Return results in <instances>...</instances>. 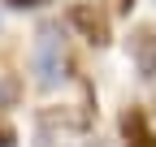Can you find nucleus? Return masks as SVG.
I'll return each instance as SVG.
<instances>
[{"label":"nucleus","mask_w":156,"mask_h":147,"mask_svg":"<svg viewBox=\"0 0 156 147\" xmlns=\"http://www.w3.org/2000/svg\"><path fill=\"white\" fill-rule=\"evenodd\" d=\"M30 69H35V82L39 87H61L69 78V56H65V43H61V35H56V26H44L35 35V48H30Z\"/></svg>","instance_id":"f257e3e1"},{"label":"nucleus","mask_w":156,"mask_h":147,"mask_svg":"<svg viewBox=\"0 0 156 147\" xmlns=\"http://www.w3.org/2000/svg\"><path fill=\"white\" fill-rule=\"evenodd\" d=\"M95 117L91 104H61L39 113V143H56V134H83Z\"/></svg>","instance_id":"f03ea898"},{"label":"nucleus","mask_w":156,"mask_h":147,"mask_svg":"<svg viewBox=\"0 0 156 147\" xmlns=\"http://www.w3.org/2000/svg\"><path fill=\"white\" fill-rule=\"evenodd\" d=\"M65 22L83 35L87 43H95V48H104L113 39V17H108L104 5H95V0H74V5L65 9Z\"/></svg>","instance_id":"7ed1b4c3"},{"label":"nucleus","mask_w":156,"mask_h":147,"mask_svg":"<svg viewBox=\"0 0 156 147\" xmlns=\"http://www.w3.org/2000/svg\"><path fill=\"white\" fill-rule=\"evenodd\" d=\"M126 48H130V56H134V69L143 74V78H152L156 74V26H134L130 30V39H126Z\"/></svg>","instance_id":"20e7f679"},{"label":"nucleus","mask_w":156,"mask_h":147,"mask_svg":"<svg viewBox=\"0 0 156 147\" xmlns=\"http://www.w3.org/2000/svg\"><path fill=\"white\" fill-rule=\"evenodd\" d=\"M122 143H126V147H156V130H152V121H147L143 108H134V104L122 113Z\"/></svg>","instance_id":"39448f33"},{"label":"nucleus","mask_w":156,"mask_h":147,"mask_svg":"<svg viewBox=\"0 0 156 147\" xmlns=\"http://www.w3.org/2000/svg\"><path fill=\"white\" fill-rule=\"evenodd\" d=\"M17 95H22V87H17V78H13V74L9 69H0V108H9Z\"/></svg>","instance_id":"423d86ee"},{"label":"nucleus","mask_w":156,"mask_h":147,"mask_svg":"<svg viewBox=\"0 0 156 147\" xmlns=\"http://www.w3.org/2000/svg\"><path fill=\"white\" fill-rule=\"evenodd\" d=\"M0 147H17V130L9 121H0Z\"/></svg>","instance_id":"0eeeda50"},{"label":"nucleus","mask_w":156,"mask_h":147,"mask_svg":"<svg viewBox=\"0 0 156 147\" xmlns=\"http://www.w3.org/2000/svg\"><path fill=\"white\" fill-rule=\"evenodd\" d=\"M9 9H39V5H52V0H5Z\"/></svg>","instance_id":"6e6552de"},{"label":"nucleus","mask_w":156,"mask_h":147,"mask_svg":"<svg viewBox=\"0 0 156 147\" xmlns=\"http://www.w3.org/2000/svg\"><path fill=\"white\" fill-rule=\"evenodd\" d=\"M117 9H122V13H130V9H134V0H117Z\"/></svg>","instance_id":"1a4fd4ad"}]
</instances>
